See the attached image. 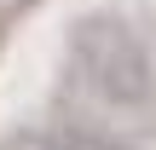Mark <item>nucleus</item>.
Segmentation results:
<instances>
[{"mask_svg": "<svg viewBox=\"0 0 156 150\" xmlns=\"http://www.w3.org/2000/svg\"><path fill=\"white\" fill-rule=\"evenodd\" d=\"M69 58L93 98L116 110H139L151 98V52L122 12H87L69 35Z\"/></svg>", "mask_w": 156, "mask_h": 150, "instance_id": "f257e3e1", "label": "nucleus"}, {"mask_svg": "<svg viewBox=\"0 0 156 150\" xmlns=\"http://www.w3.org/2000/svg\"><path fill=\"white\" fill-rule=\"evenodd\" d=\"M0 150H69V133H52V127H12V133H0Z\"/></svg>", "mask_w": 156, "mask_h": 150, "instance_id": "f03ea898", "label": "nucleus"}, {"mask_svg": "<svg viewBox=\"0 0 156 150\" xmlns=\"http://www.w3.org/2000/svg\"><path fill=\"white\" fill-rule=\"evenodd\" d=\"M69 150H133L122 139H104V133H69Z\"/></svg>", "mask_w": 156, "mask_h": 150, "instance_id": "7ed1b4c3", "label": "nucleus"}]
</instances>
